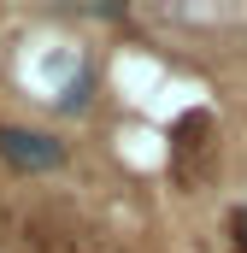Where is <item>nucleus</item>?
Listing matches in <instances>:
<instances>
[{
  "label": "nucleus",
  "mask_w": 247,
  "mask_h": 253,
  "mask_svg": "<svg viewBox=\"0 0 247 253\" xmlns=\"http://www.w3.org/2000/svg\"><path fill=\"white\" fill-rule=\"evenodd\" d=\"M6 242L18 253H112V242L88 224V218H77V212H65V206H18L12 218H6Z\"/></svg>",
  "instance_id": "1"
},
{
  "label": "nucleus",
  "mask_w": 247,
  "mask_h": 253,
  "mask_svg": "<svg viewBox=\"0 0 247 253\" xmlns=\"http://www.w3.org/2000/svg\"><path fill=\"white\" fill-rule=\"evenodd\" d=\"M236 242H242V253H247V206L236 212Z\"/></svg>",
  "instance_id": "3"
},
{
  "label": "nucleus",
  "mask_w": 247,
  "mask_h": 253,
  "mask_svg": "<svg viewBox=\"0 0 247 253\" xmlns=\"http://www.w3.org/2000/svg\"><path fill=\"white\" fill-rule=\"evenodd\" d=\"M0 153H6L12 165H24V171H53L65 159L53 135H30V129H0Z\"/></svg>",
  "instance_id": "2"
}]
</instances>
